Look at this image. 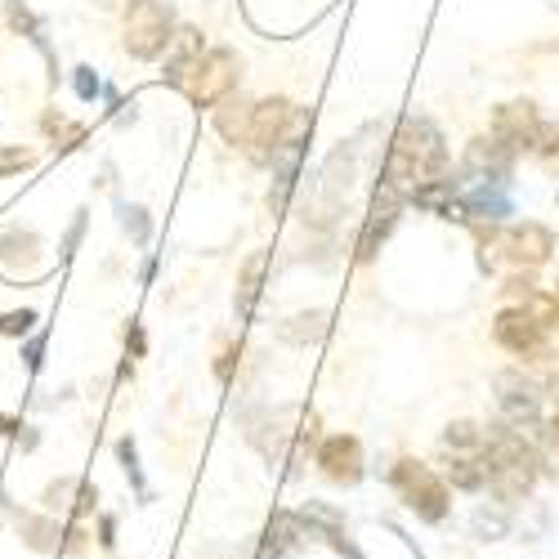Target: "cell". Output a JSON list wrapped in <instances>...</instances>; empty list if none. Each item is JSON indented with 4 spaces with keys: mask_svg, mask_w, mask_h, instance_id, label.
I'll list each match as a JSON object with an SVG mask.
<instances>
[{
    "mask_svg": "<svg viewBox=\"0 0 559 559\" xmlns=\"http://www.w3.org/2000/svg\"><path fill=\"white\" fill-rule=\"evenodd\" d=\"M76 492H81V475H63L45 488V510H76Z\"/></svg>",
    "mask_w": 559,
    "mask_h": 559,
    "instance_id": "26",
    "label": "cell"
},
{
    "mask_svg": "<svg viewBox=\"0 0 559 559\" xmlns=\"http://www.w3.org/2000/svg\"><path fill=\"white\" fill-rule=\"evenodd\" d=\"M99 546H104V550L117 546V520H112V515H99Z\"/></svg>",
    "mask_w": 559,
    "mask_h": 559,
    "instance_id": "33",
    "label": "cell"
},
{
    "mask_svg": "<svg viewBox=\"0 0 559 559\" xmlns=\"http://www.w3.org/2000/svg\"><path fill=\"white\" fill-rule=\"evenodd\" d=\"M233 358H238V349H228V354L215 362V377H219V381H233Z\"/></svg>",
    "mask_w": 559,
    "mask_h": 559,
    "instance_id": "36",
    "label": "cell"
},
{
    "mask_svg": "<svg viewBox=\"0 0 559 559\" xmlns=\"http://www.w3.org/2000/svg\"><path fill=\"white\" fill-rule=\"evenodd\" d=\"M27 367H32V371L40 367V341H32V345H27Z\"/></svg>",
    "mask_w": 559,
    "mask_h": 559,
    "instance_id": "37",
    "label": "cell"
},
{
    "mask_svg": "<svg viewBox=\"0 0 559 559\" xmlns=\"http://www.w3.org/2000/svg\"><path fill=\"white\" fill-rule=\"evenodd\" d=\"M32 322H36L32 309H14V313L0 318V336H27V332H32Z\"/></svg>",
    "mask_w": 559,
    "mask_h": 559,
    "instance_id": "27",
    "label": "cell"
},
{
    "mask_svg": "<svg viewBox=\"0 0 559 559\" xmlns=\"http://www.w3.org/2000/svg\"><path fill=\"white\" fill-rule=\"evenodd\" d=\"M95 506H99V492H95V484H90V479H81V492H76V510H72V515H76V520H85V515H95Z\"/></svg>",
    "mask_w": 559,
    "mask_h": 559,
    "instance_id": "29",
    "label": "cell"
},
{
    "mask_svg": "<svg viewBox=\"0 0 559 559\" xmlns=\"http://www.w3.org/2000/svg\"><path fill=\"white\" fill-rule=\"evenodd\" d=\"M292 112H296V104H292V99H260V104L251 108V134H247V153H251L260 166H269V153H273V144H277V139H283V130H287Z\"/></svg>",
    "mask_w": 559,
    "mask_h": 559,
    "instance_id": "9",
    "label": "cell"
},
{
    "mask_svg": "<svg viewBox=\"0 0 559 559\" xmlns=\"http://www.w3.org/2000/svg\"><path fill=\"white\" fill-rule=\"evenodd\" d=\"M501 251L510 255V264H515V269H537V264H546L550 251H555V233H550L546 224H537V219L510 224V228L501 233Z\"/></svg>",
    "mask_w": 559,
    "mask_h": 559,
    "instance_id": "11",
    "label": "cell"
},
{
    "mask_svg": "<svg viewBox=\"0 0 559 559\" xmlns=\"http://www.w3.org/2000/svg\"><path fill=\"white\" fill-rule=\"evenodd\" d=\"M126 345H130V354H134V358L144 354V328H139V322H130V332H126Z\"/></svg>",
    "mask_w": 559,
    "mask_h": 559,
    "instance_id": "34",
    "label": "cell"
},
{
    "mask_svg": "<svg viewBox=\"0 0 559 559\" xmlns=\"http://www.w3.org/2000/svg\"><path fill=\"white\" fill-rule=\"evenodd\" d=\"M443 175H448V148H443L439 126L426 121V117H403L394 139H390L381 183H390L394 193L412 198V189H421V183L443 179Z\"/></svg>",
    "mask_w": 559,
    "mask_h": 559,
    "instance_id": "1",
    "label": "cell"
},
{
    "mask_svg": "<svg viewBox=\"0 0 559 559\" xmlns=\"http://www.w3.org/2000/svg\"><path fill=\"white\" fill-rule=\"evenodd\" d=\"M10 23H14L19 32H27L36 45H45V40H40V23H36V19L23 10V0H10Z\"/></svg>",
    "mask_w": 559,
    "mask_h": 559,
    "instance_id": "28",
    "label": "cell"
},
{
    "mask_svg": "<svg viewBox=\"0 0 559 559\" xmlns=\"http://www.w3.org/2000/svg\"><path fill=\"white\" fill-rule=\"evenodd\" d=\"M322 336H328V313H322V309L296 313L283 328V341H292V345H309V341H322Z\"/></svg>",
    "mask_w": 559,
    "mask_h": 559,
    "instance_id": "23",
    "label": "cell"
},
{
    "mask_svg": "<svg viewBox=\"0 0 559 559\" xmlns=\"http://www.w3.org/2000/svg\"><path fill=\"white\" fill-rule=\"evenodd\" d=\"M238 72H242V59L233 55V50H206L198 72L189 76V85H183V95H189L198 108H215L224 95H233L238 90Z\"/></svg>",
    "mask_w": 559,
    "mask_h": 559,
    "instance_id": "6",
    "label": "cell"
},
{
    "mask_svg": "<svg viewBox=\"0 0 559 559\" xmlns=\"http://www.w3.org/2000/svg\"><path fill=\"white\" fill-rule=\"evenodd\" d=\"M471 533L479 542H501L510 537V510L497 501V506H475V515H471Z\"/></svg>",
    "mask_w": 559,
    "mask_h": 559,
    "instance_id": "19",
    "label": "cell"
},
{
    "mask_svg": "<svg viewBox=\"0 0 559 559\" xmlns=\"http://www.w3.org/2000/svg\"><path fill=\"white\" fill-rule=\"evenodd\" d=\"M14 524H19V533H23V546H27V550H40V555L63 550V528H59V520H50V515H27V510H14Z\"/></svg>",
    "mask_w": 559,
    "mask_h": 559,
    "instance_id": "17",
    "label": "cell"
},
{
    "mask_svg": "<svg viewBox=\"0 0 559 559\" xmlns=\"http://www.w3.org/2000/svg\"><path fill=\"white\" fill-rule=\"evenodd\" d=\"M510 166H515V148L501 144V139H475L471 148H465V170L479 175L484 183H506Z\"/></svg>",
    "mask_w": 559,
    "mask_h": 559,
    "instance_id": "15",
    "label": "cell"
},
{
    "mask_svg": "<svg viewBox=\"0 0 559 559\" xmlns=\"http://www.w3.org/2000/svg\"><path fill=\"white\" fill-rule=\"evenodd\" d=\"M546 399H555V407H559V354H555L550 377H546Z\"/></svg>",
    "mask_w": 559,
    "mask_h": 559,
    "instance_id": "35",
    "label": "cell"
},
{
    "mask_svg": "<svg viewBox=\"0 0 559 559\" xmlns=\"http://www.w3.org/2000/svg\"><path fill=\"white\" fill-rule=\"evenodd\" d=\"M520 309H524V313H533L546 332H559V296H555V292L528 287V292L520 296Z\"/></svg>",
    "mask_w": 559,
    "mask_h": 559,
    "instance_id": "22",
    "label": "cell"
},
{
    "mask_svg": "<svg viewBox=\"0 0 559 559\" xmlns=\"http://www.w3.org/2000/svg\"><path fill=\"white\" fill-rule=\"evenodd\" d=\"M492 341H497L506 354L524 358V362L555 358V354L546 349V328H542L533 313H524L520 305H510V309H501V313L492 318Z\"/></svg>",
    "mask_w": 559,
    "mask_h": 559,
    "instance_id": "7",
    "label": "cell"
},
{
    "mask_svg": "<svg viewBox=\"0 0 559 559\" xmlns=\"http://www.w3.org/2000/svg\"><path fill=\"white\" fill-rule=\"evenodd\" d=\"M443 448H448L452 456H479V452H484V426H475V421H452V426L443 430Z\"/></svg>",
    "mask_w": 559,
    "mask_h": 559,
    "instance_id": "21",
    "label": "cell"
},
{
    "mask_svg": "<svg viewBox=\"0 0 559 559\" xmlns=\"http://www.w3.org/2000/svg\"><path fill=\"white\" fill-rule=\"evenodd\" d=\"M537 126H542V117H537V104H528V99L501 104V108L492 112V134L501 139V144L515 148V153H520V148H533Z\"/></svg>",
    "mask_w": 559,
    "mask_h": 559,
    "instance_id": "13",
    "label": "cell"
},
{
    "mask_svg": "<svg viewBox=\"0 0 559 559\" xmlns=\"http://www.w3.org/2000/svg\"><path fill=\"white\" fill-rule=\"evenodd\" d=\"M117 461H121V471H126L134 497H139V501H153V488H148V479H144V465H139V448H134V439H117Z\"/></svg>",
    "mask_w": 559,
    "mask_h": 559,
    "instance_id": "24",
    "label": "cell"
},
{
    "mask_svg": "<svg viewBox=\"0 0 559 559\" xmlns=\"http://www.w3.org/2000/svg\"><path fill=\"white\" fill-rule=\"evenodd\" d=\"M198 63H202V32L198 27H175V36L166 45V85L183 90L189 76L198 72Z\"/></svg>",
    "mask_w": 559,
    "mask_h": 559,
    "instance_id": "14",
    "label": "cell"
},
{
    "mask_svg": "<svg viewBox=\"0 0 559 559\" xmlns=\"http://www.w3.org/2000/svg\"><path fill=\"white\" fill-rule=\"evenodd\" d=\"M264 269H269V255H264V251H255V255L242 264V287H238V318H242V322L255 313V300H260V277H264Z\"/></svg>",
    "mask_w": 559,
    "mask_h": 559,
    "instance_id": "20",
    "label": "cell"
},
{
    "mask_svg": "<svg viewBox=\"0 0 559 559\" xmlns=\"http://www.w3.org/2000/svg\"><path fill=\"white\" fill-rule=\"evenodd\" d=\"M126 228H134V242H148V219H144V211H126Z\"/></svg>",
    "mask_w": 559,
    "mask_h": 559,
    "instance_id": "32",
    "label": "cell"
},
{
    "mask_svg": "<svg viewBox=\"0 0 559 559\" xmlns=\"http://www.w3.org/2000/svg\"><path fill=\"white\" fill-rule=\"evenodd\" d=\"M443 479L456 492H484L488 488V465H484V456H448Z\"/></svg>",
    "mask_w": 559,
    "mask_h": 559,
    "instance_id": "18",
    "label": "cell"
},
{
    "mask_svg": "<svg viewBox=\"0 0 559 559\" xmlns=\"http://www.w3.org/2000/svg\"><path fill=\"white\" fill-rule=\"evenodd\" d=\"M27 166H32V153H23V148L0 153V175H14V170H27Z\"/></svg>",
    "mask_w": 559,
    "mask_h": 559,
    "instance_id": "30",
    "label": "cell"
},
{
    "mask_svg": "<svg viewBox=\"0 0 559 559\" xmlns=\"http://www.w3.org/2000/svg\"><path fill=\"white\" fill-rule=\"evenodd\" d=\"M555 296H559V283H555Z\"/></svg>",
    "mask_w": 559,
    "mask_h": 559,
    "instance_id": "38",
    "label": "cell"
},
{
    "mask_svg": "<svg viewBox=\"0 0 559 559\" xmlns=\"http://www.w3.org/2000/svg\"><path fill=\"white\" fill-rule=\"evenodd\" d=\"M251 108H255V104H247L242 95H224V99L215 104V130H219V139H228V144L247 148V134H251Z\"/></svg>",
    "mask_w": 559,
    "mask_h": 559,
    "instance_id": "16",
    "label": "cell"
},
{
    "mask_svg": "<svg viewBox=\"0 0 559 559\" xmlns=\"http://www.w3.org/2000/svg\"><path fill=\"white\" fill-rule=\"evenodd\" d=\"M313 456H318V471L328 475L332 484H341V488H354V484H362V475H367L362 443H358L354 435H332V439H322Z\"/></svg>",
    "mask_w": 559,
    "mask_h": 559,
    "instance_id": "8",
    "label": "cell"
},
{
    "mask_svg": "<svg viewBox=\"0 0 559 559\" xmlns=\"http://www.w3.org/2000/svg\"><path fill=\"white\" fill-rule=\"evenodd\" d=\"M403 206H407V198L394 193L390 183H381L377 198H371V211H367V224H362V238H358V260H362V264H367V260H377V251H381V242L394 233Z\"/></svg>",
    "mask_w": 559,
    "mask_h": 559,
    "instance_id": "10",
    "label": "cell"
},
{
    "mask_svg": "<svg viewBox=\"0 0 559 559\" xmlns=\"http://www.w3.org/2000/svg\"><path fill=\"white\" fill-rule=\"evenodd\" d=\"M72 81H76V95H81V99H95V95H99V76H95V68H76Z\"/></svg>",
    "mask_w": 559,
    "mask_h": 559,
    "instance_id": "31",
    "label": "cell"
},
{
    "mask_svg": "<svg viewBox=\"0 0 559 559\" xmlns=\"http://www.w3.org/2000/svg\"><path fill=\"white\" fill-rule=\"evenodd\" d=\"M305 542H309V533L296 520V510H273V520L264 524V537H260L255 559H300Z\"/></svg>",
    "mask_w": 559,
    "mask_h": 559,
    "instance_id": "12",
    "label": "cell"
},
{
    "mask_svg": "<svg viewBox=\"0 0 559 559\" xmlns=\"http://www.w3.org/2000/svg\"><path fill=\"white\" fill-rule=\"evenodd\" d=\"M484 465H488V492L510 510L520 506L537 479H542V456L537 448L524 439V430H515L510 421H492L484 426Z\"/></svg>",
    "mask_w": 559,
    "mask_h": 559,
    "instance_id": "2",
    "label": "cell"
},
{
    "mask_svg": "<svg viewBox=\"0 0 559 559\" xmlns=\"http://www.w3.org/2000/svg\"><path fill=\"white\" fill-rule=\"evenodd\" d=\"M175 36V14L170 0H130L126 10V50L134 59H162Z\"/></svg>",
    "mask_w": 559,
    "mask_h": 559,
    "instance_id": "4",
    "label": "cell"
},
{
    "mask_svg": "<svg viewBox=\"0 0 559 559\" xmlns=\"http://www.w3.org/2000/svg\"><path fill=\"white\" fill-rule=\"evenodd\" d=\"M492 390H497V412H501V421H510L515 430H528V426L542 421V399H546V390H542L533 377H524V367H506V371H497Z\"/></svg>",
    "mask_w": 559,
    "mask_h": 559,
    "instance_id": "5",
    "label": "cell"
},
{
    "mask_svg": "<svg viewBox=\"0 0 559 559\" xmlns=\"http://www.w3.org/2000/svg\"><path fill=\"white\" fill-rule=\"evenodd\" d=\"M537 456H542V475L559 479V412L542 426V443H537Z\"/></svg>",
    "mask_w": 559,
    "mask_h": 559,
    "instance_id": "25",
    "label": "cell"
},
{
    "mask_svg": "<svg viewBox=\"0 0 559 559\" xmlns=\"http://www.w3.org/2000/svg\"><path fill=\"white\" fill-rule=\"evenodd\" d=\"M390 484H394L399 501L421 524H448V515H452V488H448V479L435 471V465L416 461V456H403V461H394Z\"/></svg>",
    "mask_w": 559,
    "mask_h": 559,
    "instance_id": "3",
    "label": "cell"
}]
</instances>
